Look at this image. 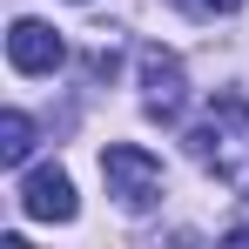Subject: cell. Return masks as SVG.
<instances>
[{"label":"cell","mask_w":249,"mask_h":249,"mask_svg":"<svg viewBox=\"0 0 249 249\" xmlns=\"http://www.w3.org/2000/svg\"><path fill=\"white\" fill-rule=\"evenodd\" d=\"M189 155L215 182H229L236 196H249V101L243 94H215V108L189 128Z\"/></svg>","instance_id":"6da1fadb"},{"label":"cell","mask_w":249,"mask_h":249,"mask_svg":"<svg viewBox=\"0 0 249 249\" xmlns=\"http://www.w3.org/2000/svg\"><path fill=\"white\" fill-rule=\"evenodd\" d=\"M101 182H108V196H115V209H122V215H148V209L168 196L162 162H155L148 148H135V142L101 148Z\"/></svg>","instance_id":"7a4b0ae2"},{"label":"cell","mask_w":249,"mask_h":249,"mask_svg":"<svg viewBox=\"0 0 249 249\" xmlns=\"http://www.w3.org/2000/svg\"><path fill=\"white\" fill-rule=\"evenodd\" d=\"M142 108H148V122H182V108H189V74L168 47H142Z\"/></svg>","instance_id":"3957f363"},{"label":"cell","mask_w":249,"mask_h":249,"mask_svg":"<svg viewBox=\"0 0 249 249\" xmlns=\"http://www.w3.org/2000/svg\"><path fill=\"white\" fill-rule=\"evenodd\" d=\"M7 61H14V74H54L68 61V41L47 20H14L7 27Z\"/></svg>","instance_id":"277c9868"},{"label":"cell","mask_w":249,"mask_h":249,"mask_svg":"<svg viewBox=\"0 0 249 249\" xmlns=\"http://www.w3.org/2000/svg\"><path fill=\"white\" fill-rule=\"evenodd\" d=\"M20 209L34 215V222H74V182H68V168H27L20 175Z\"/></svg>","instance_id":"5b68a950"},{"label":"cell","mask_w":249,"mask_h":249,"mask_svg":"<svg viewBox=\"0 0 249 249\" xmlns=\"http://www.w3.org/2000/svg\"><path fill=\"white\" fill-rule=\"evenodd\" d=\"M27 155H34V122H27L20 108H7V115H0V162L20 168Z\"/></svg>","instance_id":"8992f818"},{"label":"cell","mask_w":249,"mask_h":249,"mask_svg":"<svg viewBox=\"0 0 249 249\" xmlns=\"http://www.w3.org/2000/svg\"><path fill=\"white\" fill-rule=\"evenodd\" d=\"M175 7H182V14H236L243 0H175Z\"/></svg>","instance_id":"52a82bcc"}]
</instances>
